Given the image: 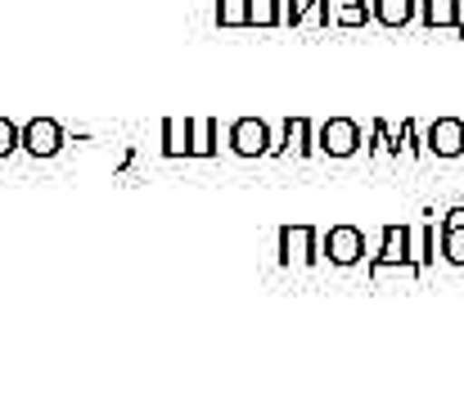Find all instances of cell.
Wrapping results in <instances>:
<instances>
[{"label": "cell", "instance_id": "6da1fadb", "mask_svg": "<svg viewBox=\"0 0 464 405\" xmlns=\"http://www.w3.org/2000/svg\"><path fill=\"white\" fill-rule=\"evenodd\" d=\"M226 149L239 158H262V153H271V127L262 118H235L226 127Z\"/></svg>", "mask_w": 464, "mask_h": 405}, {"label": "cell", "instance_id": "7a4b0ae2", "mask_svg": "<svg viewBox=\"0 0 464 405\" xmlns=\"http://www.w3.org/2000/svg\"><path fill=\"white\" fill-rule=\"evenodd\" d=\"M63 144H68V135H63V127H59L54 118H27V122H23V153H32V158H54Z\"/></svg>", "mask_w": 464, "mask_h": 405}, {"label": "cell", "instance_id": "3957f363", "mask_svg": "<svg viewBox=\"0 0 464 405\" xmlns=\"http://www.w3.org/2000/svg\"><path fill=\"white\" fill-rule=\"evenodd\" d=\"M280 262L285 266H311L315 262V230L311 226H285L280 230Z\"/></svg>", "mask_w": 464, "mask_h": 405}, {"label": "cell", "instance_id": "277c9868", "mask_svg": "<svg viewBox=\"0 0 464 405\" xmlns=\"http://www.w3.org/2000/svg\"><path fill=\"white\" fill-rule=\"evenodd\" d=\"M361 253H365V239H361L356 226H334L324 235V257L334 266H352V262H361Z\"/></svg>", "mask_w": 464, "mask_h": 405}, {"label": "cell", "instance_id": "5b68a950", "mask_svg": "<svg viewBox=\"0 0 464 405\" xmlns=\"http://www.w3.org/2000/svg\"><path fill=\"white\" fill-rule=\"evenodd\" d=\"M315 144H320L324 153H334V158H347V153H356L361 131H356V122H347V118H334V122H324V127H320Z\"/></svg>", "mask_w": 464, "mask_h": 405}, {"label": "cell", "instance_id": "8992f818", "mask_svg": "<svg viewBox=\"0 0 464 405\" xmlns=\"http://www.w3.org/2000/svg\"><path fill=\"white\" fill-rule=\"evenodd\" d=\"M221 122L217 118H194V131H189V158H217L221 153Z\"/></svg>", "mask_w": 464, "mask_h": 405}, {"label": "cell", "instance_id": "52a82bcc", "mask_svg": "<svg viewBox=\"0 0 464 405\" xmlns=\"http://www.w3.org/2000/svg\"><path fill=\"white\" fill-rule=\"evenodd\" d=\"M189 131H194V118H167L162 122V158H189Z\"/></svg>", "mask_w": 464, "mask_h": 405}, {"label": "cell", "instance_id": "ba28073f", "mask_svg": "<svg viewBox=\"0 0 464 405\" xmlns=\"http://www.w3.org/2000/svg\"><path fill=\"white\" fill-rule=\"evenodd\" d=\"M406 248H411V235H406V230H388V239H383V253H379V257H374V275H383V270L388 266H406V262H411V253H406Z\"/></svg>", "mask_w": 464, "mask_h": 405}, {"label": "cell", "instance_id": "9c48e42d", "mask_svg": "<svg viewBox=\"0 0 464 405\" xmlns=\"http://www.w3.org/2000/svg\"><path fill=\"white\" fill-rule=\"evenodd\" d=\"M429 144H433V153H442V158H456V153L464 149V122H456V118L438 122V127L429 131Z\"/></svg>", "mask_w": 464, "mask_h": 405}, {"label": "cell", "instance_id": "30bf717a", "mask_svg": "<svg viewBox=\"0 0 464 405\" xmlns=\"http://www.w3.org/2000/svg\"><path fill=\"white\" fill-rule=\"evenodd\" d=\"M311 122L307 118H289L285 122V153H311Z\"/></svg>", "mask_w": 464, "mask_h": 405}, {"label": "cell", "instance_id": "8fae6325", "mask_svg": "<svg viewBox=\"0 0 464 405\" xmlns=\"http://www.w3.org/2000/svg\"><path fill=\"white\" fill-rule=\"evenodd\" d=\"M442 253L464 266V212H456V221H447V230H442Z\"/></svg>", "mask_w": 464, "mask_h": 405}, {"label": "cell", "instance_id": "7c38bea8", "mask_svg": "<svg viewBox=\"0 0 464 405\" xmlns=\"http://www.w3.org/2000/svg\"><path fill=\"white\" fill-rule=\"evenodd\" d=\"M217 23L221 27H253L248 0H217Z\"/></svg>", "mask_w": 464, "mask_h": 405}, {"label": "cell", "instance_id": "4fadbf2b", "mask_svg": "<svg viewBox=\"0 0 464 405\" xmlns=\"http://www.w3.org/2000/svg\"><path fill=\"white\" fill-rule=\"evenodd\" d=\"M248 18H253V27H280L285 23L280 0H248Z\"/></svg>", "mask_w": 464, "mask_h": 405}, {"label": "cell", "instance_id": "5bb4252c", "mask_svg": "<svg viewBox=\"0 0 464 405\" xmlns=\"http://www.w3.org/2000/svg\"><path fill=\"white\" fill-rule=\"evenodd\" d=\"M374 18L388 23V27H397V23L411 18V0H374Z\"/></svg>", "mask_w": 464, "mask_h": 405}, {"label": "cell", "instance_id": "9a60e30c", "mask_svg": "<svg viewBox=\"0 0 464 405\" xmlns=\"http://www.w3.org/2000/svg\"><path fill=\"white\" fill-rule=\"evenodd\" d=\"M365 14V0H334V23H361Z\"/></svg>", "mask_w": 464, "mask_h": 405}, {"label": "cell", "instance_id": "2e32d148", "mask_svg": "<svg viewBox=\"0 0 464 405\" xmlns=\"http://www.w3.org/2000/svg\"><path fill=\"white\" fill-rule=\"evenodd\" d=\"M14 149H23V127L9 122V118H0V158H9Z\"/></svg>", "mask_w": 464, "mask_h": 405}, {"label": "cell", "instance_id": "e0dca14e", "mask_svg": "<svg viewBox=\"0 0 464 405\" xmlns=\"http://www.w3.org/2000/svg\"><path fill=\"white\" fill-rule=\"evenodd\" d=\"M456 18V0H429V23H451Z\"/></svg>", "mask_w": 464, "mask_h": 405}]
</instances>
